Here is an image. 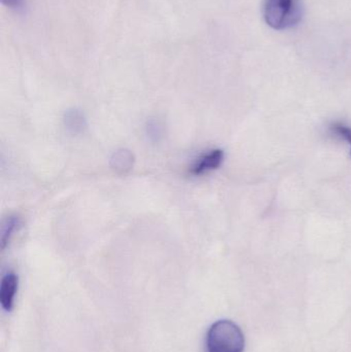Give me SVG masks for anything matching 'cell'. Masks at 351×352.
Here are the masks:
<instances>
[{
  "instance_id": "1",
  "label": "cell",
  "mask_w": 351,
  "mask_h": 352,
  "mask_svg": "<svg viewBox=\"0 0 351 352\" xmlns=\"http://www.w3.org/2000/svg\"><path fill=\"white\" fill-rule=\"evenodd\" d=\"M303 8L300 0H264L263 16L268 26L282 31L301 22Z\"/></svg>"
},
{
  "instance_id": "2",
  "label": "cell",
  "mask_w": 351,
  "mask_h": 352,
  "mask_svg": "<svg viewBox=\"0 0 351 352\" xmlns=\"http://www.w3.org/2000/svg\"><path fill=\"white\" fill-rule=\"evenodd\" d=\"M245 336L231 320H218L210 327L206 336L207 352H242Z\"/></svg>"
},
{
  "instance_id": "3",
  "label": "cell",
  "mask_w": 351,
  "mask_h": 352,
  "mask_svg": "<svg viewBox=\"0 0 351 352\" xmlns=\"http://www.w3.org/2000/svg\"><path fill=\"white\" fill-rule=\"evenodd\" d=\"M224 161V152L222 150H214L200 157L190 169L193 175H201L208 171L214 170L222 165Z\"/></svg>"
},
{
  "instance_id": "4",
  "label": "cell",
  "mask_w": 351,
  "mask_h": 352,
  "mask_svg": "<svg viewBox=\"0 0 351 352\" xmlns=\"http://www.w3.org/2000/svg\"><path fill=\"white\" fill-rule=\"evenodd\" d=\"M18 283V276L14 273H8L2 278L0 285V303L5 311H10L14 307Z\"/></svg>"
},
{
  "instance_id": "5",
  "label": "cell",
  "mask_w": 351,
  "mask_h": 352,
  "mask_svg": "<svg viewBox=\"0 0 351 352\" xmlns=\"http://www.w3.org/2000/svg\"><path fill=\"white\" fill-rule=\"evenodd\" d=\"M64 121H65L66 128L73 134L82 133L87 127L86 119L82 113L78 109L68 111Z\"/></svg>"
},
{
  "instance_id": "6",
  "label": "cell",
  "mask_w": 351,
  "mask_h": 352,
  "mask_svg": "<svg viewBox=\"0 0 351 352\" xmlns=\"http://www.w3.org/2000/svg\"><path fill=\"white\" fill-rule=\"evenodd\" d=\"M21 226V221L18 217H10L3 225H2L1 238H0V243H1V250H4L8 245V241L12 237L14 233L18 231Z\"/></svg>"
},
{
  "instance_id": "7",
  "label": "cell",
  "mask_w": 351,
  "mask_h": 352,
  "mask_svg": "<svg viewBox=\"0 0 351 352\" xmlns=\"http://www.w3.org/2000/svg\"><path fill=\"white\" fill-rule=\"evenodd\" d=\"M111 160L115 163V165H113L115 169L121 171L128 170V169L131 168L132 162H133L132 154L129 151H120L117 154H115Z\"/></svg>"
},
{
  "instance_id": "8",
  "label": "cell",
  "mask_w": 351,
  "mask_h": 352,
  "mask_svg": "<svg viewBox=\"0 0 351 352\" xmlns=\"http://www.w3.org/2000/svg\"><path fill=\"white\" fill-rule=\"evenodd\" d=\"M332 129H333L335 133L343 138L344 140H348L351 144V128L346 125H342V124H335V125H333V127H332Z\"/></svg>"
},
{
  "instance_id": "9",
  "label": "cell",
  "mask_w": 351,
  "mask_h": 352,
  "mask_svg": "<svg viewBox=\"0 0 351 352\" xmlns=\"http://www.w3.org/2000/svg\"><path fill=\"white\" fill-rule=\"evenodd\" d=\"M148 134L152 140H159L162 136V128L157 122H150L148 124Z\"/></svg>"
},
{
  "instance_id": "10",
  "label": "cell",
  "mask_w": 351,
  "mask_h": 352,
  "mask_svg": "<svg viewBox=\"0 0 351 352\" xmlns=\"http://www.w3.org/2000/svg\"><path fill=\"white\" fill-rule=\"evenodd\" d=\"M3 6L14 10H19L24 6V0H0Z\"/></svg>"
}]
</instances>
